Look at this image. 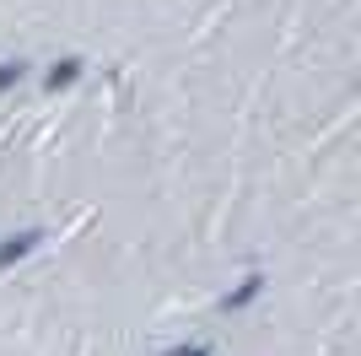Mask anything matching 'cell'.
<instances>
[{"label":"cell","mask_w":361,"mask_h":356,"mask_svg":"<svg viewBox=\"0 0 361 356\" xmlns=\"http://www.w3.org/2000/svg\"><path fill=\"white\" fill-rule=\"evenodd\" d=\"M75 71H81L75 59H65V65H54V76H49V87H71V81H75Z\"/></svg>","instance_id":"cell-1"},{"label":"cell","mask_w":361,"mask_h":356,"mask_svg":"<svg viewBox=\"0 0 361 356\" xmlns=\"http://www.w3.org/2000/svg\"><path fill=\"white\" fill-rule=\"evenodd\" d=\"M16 76H22V65H0V87H11Z\"/></svg>","instance_id":"cell-2"},{"label":"cell","mask_w":361,"mask_h":356,"mask_svg":"<svg viewBox=\"0 0 361 356\" xmlns=\"http://www.w3.org/2000/svg\"><path fill=\"white\" fill-rule=\"evenodd\" d=\"M173 356H205V345H195V351H173Z\"/></svg>","instance_id":"cell-3"}]
</instances>
